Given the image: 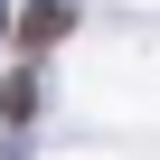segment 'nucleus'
<instances>
[{
	"mask_svg": "<svg viewBox=\"0 0 160 160\" xmlns=\"http://www.w3.org/2000/svg\"><path fill=\"white\" fill-rule=\"evenodd\" d=\"M28 113H38V75L19 66V75H10V85H0V122H28Z\"/></svg>",
	"mask_w": 160,
	"mask_h": 160,
	"instance_id": "nucleus-2",
	"label": "nucleus"
},
{
	"mask_svg": "<svg viewBox=\"0 0 160 160\" xmlns=\"http://www.w3.org/2000/svg\"><path fill=\"white\" fill-rule=\"evenodd\" d=\"M66 28H75V0H38V10L19 19V47H57Z\"/></svg>",
	"mask_w": 160,
	"mask_h": 160,
	"instance_id": "nucleus-1",
	"label": "nucleus"
}]
</instances>
